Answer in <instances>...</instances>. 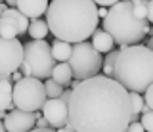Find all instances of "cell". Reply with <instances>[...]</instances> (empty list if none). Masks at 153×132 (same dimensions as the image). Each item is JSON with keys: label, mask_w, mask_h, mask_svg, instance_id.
Wrapping results in <instances>:
<instances>
[{"label": "cell", "mask_w": 153, "mask_h": 132, "mask_svg": "<svg viewBox=\"0 0 153 132\" xmlns=\"http://www.w3.org/2000/svg\"><path fill=\"white\" fill-rule=\"evenodd\" d=\"M132 113L130 92L111 77L96 75L71 92L69 125L75 132H123Z\"/></svg>", "instance_id": "obj_1"}, {"label": "cell", "mask_w": 153, "mask_h": 132, "mask_svg": "<svg viewBox=\"0 0 153 132\" xmlns=\"http://www.w3.org/2000/svg\"><path fill=\"white\" fill-rule=\"evenodd\" d=\"M46 23L57 40L84 42L100 25L98 6L92 0H52L46 10Z\"/></svg>", "instance_id": "obj_2"}, {"label": "cell", "mask_w": 153, "mask_h": 132, "mask_svg": "<svg viewBox=\"0 0 153 132\" xmlns=\"http://www.w3.org/2000/svg\"><path fill=\"white\" fill-rule=\"evenodd\" d=\"M113 79L128 92L143 94L153 84V50L142 44L119 50L113 65Z\"/></svg>", "instance_id": "obj_3"}, {"label": "cell", "mask_w": 153, "mask_h": 132, "mask_svg": "<svg viewBox=\"0 0 153 132\" xmlns=\"http://www.w3.org/2000/svg\"><path fill=\"white\" fill-rule=\"evenodd\" d=\"M102 27L119 46H132L140 44V40H143V36L147 35V29H149V23H147V19L136 17L132 10V2L121 0L107 10V16L103 17Z\"/></svg>", "instance_id": "obj_4"}, {"label": "cell", "mask_w": 153, "mask_h": 132, "mask_svg": "<svg viewBox=\"0 0 153 132\" xmlns=\"http://www.w3.org/2000/svg\"><path fill=\"white\" fill-rule=\"evenodd\" d=\"M57 61L52 56V48L46 40H29L23 44V63L19 71L23 77H35L38 81H46L52 77Z\"/></svg>", "instance_id": "obj_5"}, {"label": "cell", "mask_w": 153, "mask_h": 132, "mask_svg": "<svg viewBox=\"0 0 153 132\" xmlns=\"http://www.w3.org/2000/svg\"><path fill=\"white\" fill-rule=\"evenodd\" d=\"M67 63H69L76 81H86V79H92L102 71L103 56L98 50H94V46L88 40H84L73 44V52H71V58Z\"/></svg>", "instance_id": "obj_6"}, {"label": "cell", "mask_w": 153, "mask_h": 132, "mask_svg": "<svg viewBox=\"0 0 153 132\" xmlns=\"http://www.w3.org/2000/svg\"><path fill=\"white\" fill-rule=\"evenodd\" d=\"M46 103L44 82L35 77H23L13 84V107L21 111H40Z\"/></svg>", "instance_id": "obj_7"}, {"label": "cell", "mask_w": 153, "mask_h": 132, "mask_svg": "<svg viewBox=\"0 0 153 132\" xmlns=\"http://www.w3.org/2000/svg\"><path fill=\"white\" fill-rule=\"evenodd\" d=\"M23 63V44L17 39H0V73L12 75Z\"/></svg>", "instance_id": "obj_8"}, {"label": "cell", "mask_w": 153, "mask_h": 132, "mask_svg": "<svg viewBox=\"0 0 153 132\" xmlns=\"http://www.w3.org/2000/svg\"><path fill=\"white\" fill-rule=\"evenodd\" d=\"M42 117L48 121L52 128H61L69 122V103L63 102L61 98H54V100H46L42 105Z\"/></svg>", "instance_id": "obj_9"}, {"label": "cell", "mask_w": 153, "mask_h": 132, "mask_svg": "<svg viewBox=\"0 0 153 132\" xmlns=\"http://www.w3.org/2000/svg\"><path fill=\"white\" fill-rule=\"evenodd\" d=\"M35 122H36V111L31 113L13 107L4 119V126H6V132H31L35 128Z\"/></svg>", "instance_id": "obj_10"}, {"label": "cell", "mask_w": 153, "mask_h": 132, "mask_svg": "<svg viewBox=\"0 0 153 132\" xmlns=\"http://www.w3.org/2000/svg\"><path fill=\"white\" fill-rule=\"evenodd\" d=\"M48 4H50L48 0H17L16 8L31 21V19H38L42 13H46Z\"/></svg>", "instance_id": "obj_11"}, {"label": "cell", "mask_w": 153, "mask_h": 132, "mask_svg": "<svg viewBox=\"0 0 153 132\" xmlns=\"http://www.w3.org/2000/svg\"><path fill=\"white\" fill-rule=\"evenodd\" d=\"M90 44H92L94 50H98L100 54H105V52H111L113 50L115 40L103 29H96L94 35H92V42H90Z\"/></svg>", "instance_id": "obj_12"}, {"label": "cell", "mask_w": 153, "mask_h": 132, "mask_svg": "<svg viewBox=\"0 0 153 132\" xmlns=\"http://www.w3.org/2000/svg\"><path fill=\"white\" fill-rule=\"evenodd\" d=\"M52 79H54L57 84H61L63 88L69 86L71 81H73V71H71L69 63H67V61H59V63H56L54 71H52Z\"/></svg>", "instance_id": "obj_13"}, {"label": "cell", "mask_w": 153, "mask_h": 132, "mask_svg": "<svg viewBox=\"0 0 153 132\" xmlns=\"http://www.w3.org/2000/svg\"><path fill=\"white\" fill-rule=\"evenodd\" d=\"M0 109H4V111L13 109V84H12V81L0 82Z\"/></svg>", "instance_id": "obj_14"}, {"label": "cell", "mask_w": 153, "mask_h": 132, "mask_svg": "<svg viewBox=\"0 0 153 132\" xmlns=\"http://www.w3.org/2000/svg\"><path fill=\"white\" fill-rule=\"evenodd\" d=\"M52 48V56H54V59L59 63V61H69L71 58V52H73V44H69V42L65 40H54V44L50 46Z\"/></svg>", "instance_id": "obj_15"}, {"label": "cell", "mask_w": 153, "mask_h": 132, "mask_svg": "<svg viewBox=\"0 0 153 132\" xmlns=\"http://www.w3.org/2000/svg\"><path fill=\"white\" fill-rule=\"evenodd\" d=\"M27 33L31 35V39L33 40H44L46 39V35L50 33V29H48V23L44 19H31L29 21V29Z\"/></svg>", "instance_id": "obj_16"}, {"label": "cell", "mask_w": 153, "mask_h": 132, "mask_svg": "<svg viewBox=\"0 0 153 132\" xmlns=\"http://www.w3.org/2000/svg\"><path fill=\"white\" fill-rule=\"evenodd\" d=\"M17 35H19L17 25L13 23L12 17H8V16L0 17V39H16Z\"/></svg>", "instance_id": "obj_17"}, {"label": "cell", "mask_w": 153, "mask_h": 132, "mask_svg": "<svg viewBox=\"0 0 153 132\" xmlns=\"http://www.w3.org/2000/svg\"><path fill=\"white\" fill-rule=\"evenodd\" d=\"M44 88H46V98L48 100H54V98H59L61 94H63L65 88L61 86V84H57L54 79H46V82H44Z\"/></svg>", "instance_id": "obj_18"}, {"label": "cell", "mask_w": 153, "mask_h": 132, "mask_svg": "<svg viewBox=\"0 0 153 132\" xmlns=\"http://www.w3.org/2000/svg\"><path fill=\"white\" fill-rule=\"evenodd\" d=\"M117 56H119V50L107 52V56H105V59H103V65H102L103 77H111V79H113V65H115V59H117Z\"/></svg>", "instance_id": "obj_19"}, {"label": "cell", "mask_w": 153, "mask_h": 132, "mask_svg": "<svg viewBox=\"0 0 153 132\" xmlns=\"http://www.w3.org/2000/svg\"><path fill=\"white\" fill-rule=\"evenodd\" d=\"M140 122L146 132H153V111L146 113V115H140Z\"/></svg>", "instance_id": "obj_20"}, {"label": "cell", "mask_w": 153, "mask_h": 132, "mask_svg": "<svg viewBox=\"0 0 153 132\" xmlns=\"http://www.w3.org/2000/svg\"><path fill=\"white\" fill-rule=\"evenodd\" d=\"M132 10H134V13H136V17H140V19H147V2L132 4Z\"/></svg>", "instance_id": "obj_21"}, {"label": "cell", "mask_w": 153, "mask_h": 132, "mask_svg": "<svg viewBox=\"0 0 153 132\" xmlns=\"http://www.w3.org/2000/svg\"><path fill=\"white\" fill-rule=\"evenodd\" d=\"M143 102H146V105H149V109L153 111V84L147 86V90L143 92Z\"/></svg>", "instance_id": "obj_22"}, {"label": "cell", "mask_w": 153, "mask_h": 132, "mask_svg": "<svg viewBox=\"0 0 153 132\" xmlns=\"http://www.w3.org/2000/svg\"><path fill=\"white\" fill-rule=\"evenodd\" d=\"M126 130H128V132H146L140 121H134V122H130V125L126 126Z\"/></svg>", "instance_id": "obj_23"}, {"label": "cell", "mask_w": 153, "mask_h": 132, "mask_svg": "<svg viewBox=\"0 0 153 132\" xmlns=\"http://www.w3.org/2000/svg\"><path fill=\"white\" fill-rule=\"evenodd\" d=\"M92 2L96 4V6H100V8H111L113 4H117V2H121V0H92Z\"/></svg>", "instance_id": "obj_24"}, {"label": "cell", "mask_w": 153, "mask_h": 132, "mask_svg": "<svg viewBox=\"0 0 153 132\" xmlns=\"http://www.w3.org/2000/svg\"><path fill=\"white\" fill-rule=\"evenodd\" d=\"M48 126L50 125H48V121L44 119V117H38L36 122H35V128H48Z\"/></svg>", "instance_id": "obj_25"}, {"label": "cell", "mask_w": 153, "mask_h": 132, "mask_svg": "<svg viewBox=\"0 0 153 132\" xmlns=\"http://www.w3.org/2000/svg\"><path fill=\"white\" fill-rule=\"evenodd\" d=\"M147 23H153V0L147 2Z\"/></svg>", "instance_id": "obj_26"}, {"label": "cell", "mask_w": 153, "mask_h": 132, "mask_svg": "<svg viewBox=\"0 0 153 132\" xmlns=\"http://www.w3.org/2000/svg\"><path fill=\"white\" fill-rule=\"evenodd\" d=\"M21 79H23V73H19V71L12 73V82H17V81H21Z\"/></svg>", "instance_id": "obj_27"}, {"label": "cell", "mask_w": 153, "mask_h": 132, "mask_svg": "<svg viewBox=\"0 0 153 132\" xmlns=\"http://www.w3.org/2000/svg\"><path fill=\"white\" fill-rule=\"evenodd\" d=\"M71 92H73V90H63V94H61V100H63V102H67V103H69V100H71Z\"/></svg>", "instance_id": "obj_28"}, {"label": "cell", "mask_w": 153, "mask_h": 132, "mask_svg": "<svg viewBox=\"0 0 153 132\" xmlns=\"http://www.w3.org/2000/svg\"><path fill=\"white\" fill-rule=\"evenodd\" d=\"M105 16H107V8H100L98 6V17H100V19H103Z\"/></svg>", "instance_id": "obj_29"}, {"label": "cell", "mask_w": 153, "mask_h": 132, "mask_svg": "<svg viewBox=\"0 0 153 132\" xmlns=\"http://www.w3.org/2000/svg\"><path fill=\"white\" fill-rule=\"evenodd\" d=\"M56 132H75L73 128H71V125H69V122H67V125L65 126H61V128H57Z\"/></svg>", "instance_id": "obj_30"}, {"label": "cell", "mask_w": 153, "mask_h": 132, "mask_svg": "<svg viewBox=\"0 0 153 132\" xmlns=\"http://www.w3.org/2000/svg\"><path fill=\"white\" fill-rule=\"evenodd\" d=\"M31 132H56V128H52V126H48V128H33Z\"/></svg>", "instance_id": "obj_31"}, {"label": "cell", "mask_w": 153, "mask_h": 132, "mask_svg": "<svg viewBox=\"0 0 153 132\" xmlns=\"http://www.w3.org/2000/svg\"><path fill=\"white\" fill-rule=\"evenodd\" d=\"M4 2H6L8 8H16L17 6V0H4Z\"/></svg>", "instance_id": "obj_32"}, {"label": "cell", "mask_w": 153, "mask_h": 132, "mask_svg": "<svg viewBox=\"0 0 153 132\" xmlns=\"http://www.w3.org/2000/svg\"><path fill=\"white\" fill-rule=\"evenodd\" d=\"M2 81H12V75H6V73H0V82Z\"/></svg>", "instance_id": "obj_33"}, {"label": "cell", "mask_w": 153, "mask_h": 132, "mask_svg": "<svg viewBox=\"0 0 153 132\" xmlns=\"http://www.w3.org/2000/svg\"><path fill=\"white\" fill-rule=\"evenodd\" d=\"M8 10V6H6V2H0V17H2V13Z\"/></svg>", "instance_id": "obj_34"}, {"label": "cell", "mask_w": 153, "mask_h": 132, "mask_svg": "<svg viewBox=\"0 0 153 132\" xmlns=\"http://www.w3.org/2000/svg\"><path fill=\"white\" fill-rule=\"evenodd\" d=\"M6 115H8V111H4V109H0V121H4V119H6Z\"/></svg>", "instance_id": "obj_35"}, {"label": "cell", "mask_w": 153, "mask_h": 132, "mask_svg": "<svg viewBox=\"0 0 153 132\" xmlns=\"http://www.w3.org/2000/svg\"><path fill=\"white\" fill-rule=\"evenodd\" d=\"M0 132H6V126H4V121H0Z\"/></svg>", "instance_id": "obj_36"}, {"label": "cell", "mask_w": 153, "mask_h": 132, "mask_svg": "<svg viewBox=\"0 0 153 132\" xmlns=\"http://www.w3.org/2000/svg\"><path fill=\"white\" fill-rule=\"evenodd\" d=\"M123 132H128V130H126V128H124V130H123Z\"/></svg>", "instance_id": "obj_37"}, {"label": "cell", "mask_w": 153, "mask_h": 132, "mask_svg": "<svg viewBox=\"0 0 153 132\" xmlns=\"http://www.w3.org/2000/svg\"><path fill=\"white\" fill-rule=\"evenodd\" d=\"M151 40H153V39H151ZM151 50H153V46H151Z\"/></svg>", "instance_id": "obj_38"}, {"label": "cell", "mask_w": 153, "mask_h": 132, "mask_svg": "<svg viewBox=\"0 0 153 132\" xmlns=\"http://www.w3.org/2000/svg\"><path fill=\"white\" fill-rule=\"evenodd\" d=\"M0 2H4V0H0Z\"/></svg>", "instance_id": "obj_39"}]
</instances>
